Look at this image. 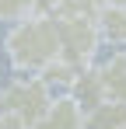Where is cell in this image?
<instances>
[{
  "instance_id": "obj_12",
  "label": "cell",
  "mask_w": 126,
  "mask_h": 129,
  "mask_svg": "<svg viewBox=\"0 0 126 129\" xmlns=\"http://www.w3.org/2000/svg\"><path fill=\"white\" fill-rule=\"evenodd\" d=\"M0 129H28V126H21L18 119H11V115H4V112H0Z\"/></svg>"
},
{
  "instance_id": "obj_14",
  "label": "cell",
  "mask_w": 126,
  "mask_h": 129,
  "mask_svg": "<svg viewBox=\"0 0 126 129\" xmlns=\"http://www.w3.org/2000/svg\"><path fill=\"white\" fill-rule=\"evenodd\" d=\"M105 4H112V7H126V0H105Z\"/></svg>"
},
{
  "instance_id": "obj_6",
  "label": "cell",
  "mask_w": 126,
  "mask_h": 129,
  "mask_svg": "<svg viewBox=\"0 0 126 129\" xmlns=\"http://www.w3.org/2000/svg\"><path fill=\"white\" fill-rule=\"evenodd\" d=\"M98 73L105 84V101H126V52H116L98 63Z\"/></svg>"
},
{
  "instance_id": "obj_11",
  "label": "cell",
  "mask_w": 126,
  "mask_h": 129,
  "mask_svg": "<svg viewBox=\"0 0 126 129\" xmlns=\"http://www.w3.org/2000/svg\"><path fill=\"white\" fill-rule=\"evenodd\" d=\"M39 14V0H0V21H21Z\"/></svg>"
},
{
  "instance_id": "obj_5",
  "label": "cell",
  "mask_w": 126,
  "mask_h": 129,
  "mask_svg": "<svg viewBox=\"0 0 126 129\" xmlns=\"http://www.w3.org/2000/svg\"><path fill=\"white\" fill-rule=\"evenodd\" d=\"M32 129H84V112L74 105L70 94H60L49 101V108L39 115V122Z\"/></svg>"
},
{
  "instance_id": "obj_10",
  "label": "cell",
  "mask_w": 126,
  "mask_h": 129,
  "mask_svg": "<svg viewBox=\"0 0 126 129\" xmlns=\"http://www.w3.org/2000/svg\"><path fill=\"white\" fill-rule=\"evenodd\" d=\"M77 73H81V70H77V66H70L67 59H53V63L46 66V70H39L35 77H42L49 87H56V84H60V87H70V80H74Z\"/></svg>"
},
{
  "instance_id": "obj_7",
  "label": "cell",
  "mask_w": 126,
  "mask_h": 129,
  "mask_svg": "<svg viewBox=\"0 0 126 129\" xmlns=\"http://www.w3.org/2000/svg\"><path fill=\"white\" fill-rule=\"evenodd\" d=\"M84 129H126V101H102L84 115Z\"/></svg>"
},
{
  "instance_id": "obj_13",
  "label": "cell",
  "mask_w": 126,
  "mask_h": 129,
  "mask_svg": "<svg viewBox=\"0 0 126 129\" xmlns=\"http://www.w3.org/2000/svg\"><path fill=\"white\" fill-rule=\"evenodd\" d=\"M56 4H60V0H39V14H53Z\"/></svg>"
},
{
  "instance_id": "obj_8",
  "label": "cell",
  "mask_w": 126,
  "mask_h": 129,
  "mask_svg": "<svg viewBox=\"0 0 126 129\" xmlns=\"http://www.w3.org/2000/svg\"><path fill=\"white\" fill-rule=\"evenodd\" d=\"M98 31H102V42L126 45V7L105 4L102 14H98Z\"/></svg>"
},
{
  "instance_id": "obj_3",
  "label": "cell",
  "mask_w": 126,
  "mask_h": 129,
  "mask_svg": "<svg viewBox=\"0 0 126 129\" xmlns=\"http://www.w3.org/2000/svg\"><path fill=\"white\" fill-rule=\"evenodd\" d=\"M53 21H56V35H60V59H67L77 70L91 66L98 45H102L98 21H91V18H53Z\"/></svg>"
},
{
  "instance_id": "obj_2",
  "label": "cell",
  "mask_w": 126,
  "mask_h": 129,
  "mask_svg": "<svg viewBox=\"0 0 126 129\" xmlns=\"http://www.w3.org/2000/svg\"><path fill=\"white\" fill-rule=\"evenodd\" d=\"M53 101V87L46 84L42 77H18V80H11V84L0 87V112L4 115H11V119H18L21 126H35L39 122V115L49 108Z\"/></svg>"
},
{
  "instance_id": "obj_9",
  "label": "cell",
  "mask_w": 126,
  "mask_h": 129,
  "mask_svg": "<svg viewBox=\"0 0 126 129\" xmlns=\"http://www.w3.org/2000/svg\"><path fill=\"white\" fill-rule=\"evenodd\" d=\"M102 7H105V0H60L53 7V18H91V21H98Z\"/></svg>"
},
{
  "instance_id": "obj_4",
  "label": "cell",
  "mask_w": 126,
  "mask_h": 129,
  "mask_svg": "<svg viewBox=\"0 0 126 129\" xmlns=\"http://www.w3.org/2000/svg\"><path fill=\"white\" fill-rule=\"evenodd\" d=\"M67 94L74 98V105L81 108L84 115H88V112H95V108L102 105V101H105V84H102V73H98V63L84 66L81 73L70 80Z\"/></svg>"
},
{
  "instance_id": "obj_1",
  "label": "cell",
  "mask_w": 126,
  "mask_h": 129,
  "mask_svg": "<svg viewBox=\"0 0 126 129\" xmlns=\"http://www.w3.org/2000/svg\"><path fill=\"white\" fill-rule=\"evenodd\" d=\"M4 52L18 73H39L53 59H60V35L53 14H32L11 24V31L4 35Z\"/></svg>"
}]
</instances>
